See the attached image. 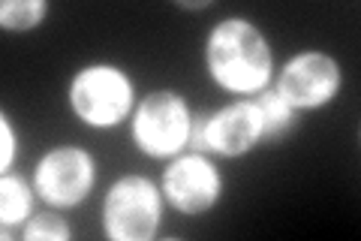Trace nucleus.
Masks as SVG:
<instances>
[{
  "mask_svg": "<svg viewBox=\"0 0 361 241\" xmlns=\"http://www.w3.org/2000/svg\"><path fill=\"white\" fill-rule=\"evenodd\" d=\"M21 235L27 241H66L73 235V229L58 214H37L25 223V233Z\"/></svg>",
  "mask_w": 361,
  "mask_h": 241,
  "instance_id": "f8f14e48",
  "label": "nucleus"
},
{
  "mask_svg": "<svg viewBox=\"0 0 361 241\" xmlns=\"http://www.w3.org/2000/svg\"><path fill=\"white\" fill-rule=\"evenodd\" d=\"M341 90V66L325 52H301L283 66L277 94L292 109H319Z\"/></svg>",
  "mask_w": 361,
  "mask_h": 241,
  "instance_id": "0eeeda50",
  "label": "nucleus"
},
{
  "mask_svg": "<svg viewBox=\"0 0 361 241\" xmlns=\"http://www.w3.org/2000/svg\"><path fill=\"white\" fill-rule=\"evenodd\" d=\"M30 205L33 193L25 184V178L4 172V178H0V221H4V229L30 221Z\"/></svg>",
  "mask_w": 361,
  "mask_h": 241,
  "instance_id": "1a4fd4ad",
  "label": "nucleus"
},
{
  "mask_svg": "<svg viewBox=\"0 0 361 241\" xmlns=\"http://www.w3.org/2000/svg\"><path fill=\"white\" fill-rule=\"evenodd\" d=\"M256 106H259V118H262V142H274L292 127L295 109H292L277 90H265V94L256 100Z\"/></svg>",
  "mask_w": 361,
  "mask_h": 241,
  "instance_id": "9d476101",
  "label": "nucleus"
},
{
  "mask_svg": "<svg viewBox=\"0 0 361 241\" xmlns=\"http://www.w3.org/2000/svg\"><path fill=\"white\" fill-rule=\"evenodd\" d=\"M49 4L45 0H6L0 4V25L4 30H33L42 25Z\"/></svg>",
  "mask_w": 361,
  "mask_h": 241,
  "instance_id": "9b49d317",
  "label": "nucleus"
},
{
  "mask_svg": "<svg viewBox=\"0 0 361 241\" xmlns=\"http://www.w3.org/2000/svg\"><path fill=\"white\" fill-rule=\"evenodd\" d=\"M97 166L85 148L61 145L45 151L33 172V193L58 208H73L94 190Z\"/></svg>",
  "mask_w": 361,
  "mask_h": 241,
  "instance_id": "39448f33",
  "label": "nucleus"
},
{
  "mask_svg": "<svg viewBox=\"0 0 361 241\" xmlns=\"http://www.w3.org/2000/svg\"><path fill=\"white\" fill-rule=\"evenodd\" d=\"M163 217L160 190L145 175L118 178L103 202V229L115 241H148Z\"/></svg>",
  "mask_w": 361,
  "mask_h": 241,
  "instance_id": "20e7f679",
  "label": "nucleus"
},
{
  "mask_svg": "<svg viewBox=\"0 0 361 241\" xmlns=\"http://www.w3.org/2000/svg\"><path fill=\"white\" fill-rule=\"evenodd\" d=\"M178 6L180 9H208L211 0H193V4H187V0H178Z\"/></svg>",
  "mask_w": 361,
  "mask_h": 241,
  "instance_id": "4468645a",
  "label": "nucleus"
},
{
  "mask_svg": "<svg viewBox=\"0 0 361 241\" xmlns=\"http://www.w3.org/2000/svg\"><path fill=\"white\" fill-rule=\"evenodd\" d=\"M133 78L115 64H90L70 82V109L87 127H118L133 112Z\"/></svg>",
  "mask_w": 361,
  "mask_h": 241,
  "instance_id": "f03ea898",
  "label": "nucleus"
},
{
  "mask_svg": "<svg viewBox=\"0 0 361 241\" xmlns=\"http://www.w3.org/2000/svg\"><path fill=\"white\" fill-rule=\"evenodd\" d=\"M163 193L180 214H205L220 199L223 175L208 157L187 154L163 172Z\"/></svg>",
  "mask_w": 361,
  "mask_h": 241,
  "instance_id": "6e6552de",
  "label": "nucleus"
},
{
  "mask_svg": "<svg viewBox=\"0 0 361 241\" xmlns=\"http://www.w3.org/2000/svg\"><path fill=\"white\" fill-rule=\"evenodd\" d=\"M0 136H4V145H0V169L9 172L16 154H18V136H16V127L6 114H0Z\"/></svg>",
  "mask_w": 361,
  "mask_h": 241,
  "instance_id": "ddd939ff",
  "label": "nucleus"
},
{
  "mask_svg": "<svg viewBox=\"0 0 361 241\" xmlns=\"http://www.w3.org/2000/svg\"><path fill=\"white\" fill-rule=\"evenodd\" d=\"M205 61L211 78L229 94H256L271 78L268 40L247 18H226L211 28Z\"/></svg>",
  "mask_w": 361,
  "mask_h": 241,
  "instance_id": "f257e3e1",
  "label": "nucleus"
},
{
  "mask_svg": "<svg viewBox=\"0 0 361 241\" xmlns=\"http://www.w3.org/2000/svg\"><path fill=\"white\" fill-rule=\"evenodd\" d=\"M193 114L187 100L175 90H154L133 114V142L148 157H172L190 145Z\"/></svg>",
  "mask_w": 361,
  "mask_h": 241,
  "instance_id": "7ed1b4c3",
  "label": "nucleus"
},
{
  "mask_svg": "<svg viewBox=\"0 0 361 241\" xmlns=\"http://www.w3.org/2000/svg\"><path fill=\"white\" fill-rule=\"evenodd\" d=\"M262 142V118L256 100H238L214 114L193 118L190 145L196 151H211L223 157H241Z\"/></svg>",
  "mask_w": 361,
  "mask_h": 241,
  "instance_id": "423d86ee",
  "label": "nucleus"
}]
</instances>
